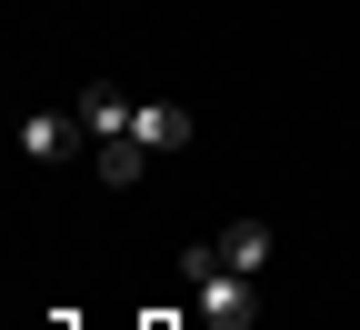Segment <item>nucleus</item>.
I'll return each instance as SVG.
<instances>
[{
    "instance_id": "nucleus-2",
    "label": "nucleus",
    "mask_w": 360,
    "mask_h": 330,
    "mask_svg": "<svg viewBox=\"0 0 360 330\" xmlns=\"http://www.w3.org/2000/svg\"><path fill=\"white\" fill-rule=\"evenodd\" d=\"M191 291H200V320H250V270L200 260V270H191Z\"/></svg>"
},
{
    "instance_id": "nucleus-5",
    "label": "nucleus",
    "mask_w": 360,
    "mask_h": 330,
    "mask_svg": "<svg viewBox=\"0 0 360 330\" xmlns=\"http://www.w3.org/2000/svg\"><path fill=\"white\" fill-rule=\"evenodd\" d=\"M130 110H141V101H120V90H80V130H90V151H101V140H120Z\"/></svg>"
},
{
    "instance_id": "nucleus-6",
    "label": "nucleus",
    "mask_w": 360,
    "mask_h": 330,
    "mask_svg": "<svg viewBox=\"0 0 360 330\" xmlns=\"http://www.w3.org/2000/svg\"><path fill=\"white\" fill-rule=\"evenodd\" d=\"M141 170H150V151H141L130 130H120V140H101V180H110V191H130Z\"/></svg>"
},
{
    "instance_id": "nucleus-4",
    "label": "nucleus",
    "mask_w": 360,
    "mask_h": 330,
    "mask_svg": "<svg viewBox=\"0 0 360 330\" xmlns=\"http://www.w3.org/2000/svg\"><path fill=\"white\" fill-rule=\"evenodd\" d=\"M130 140L160 160V151H180V140H191V110H180V101H141V110H130Z\"/></svg>"
},
{
    "instance_id": "nucleus-1",
    "label": "nucleus",
    "mask_w": 360,
    "mask_h": 330,
    "mask_svg": "<svg viewBox=\"0 0 360 330\" xmlns=\"http://www.w3.org/2000/svg\"><path fill=\"white\" fill-rule=\"evenodd\" d=\"M200 260H220V270H270V230L260 220H231V230H220V241H191V250H180V270H200Z\"/></svg>"
},
{
    "instance_id": "nucleus-3",
    "label": "nucleus",
    "mask_w": 360,
    "mask_h": 330,
    "mask_svg": "<svg viewBox=\"0 0 360 330\" xmlns=\"http://www.w3.org/2000/svg\"><path fill=\"white\" fill-rule=\"evenodd\" d=\"M70 140H90L80 110H30V120H20V151H30V160H70Z\"/></svg>"
}]
</instances>
